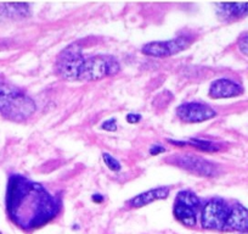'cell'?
Here are the masks:
<instances>
[{"instance_id": "ac0fdd59", "label": "cell", "mask_w": 248, "mask_h": 234, "mask_svg": "<svg viewBox=\"0 0 248 234\" xmlns=\"http://www.w3.org/2000/svg\"><path fill=\"white\" fill-rule=\"evenodd\" d=\"M238 48H240V50L246 56H248V35H243V37L240 38V40H238Z\"/></svg>"}, {"instance_id": "7a4b0ae2", "label": "cell", "mask_w": 248, "mask_h": 234, "mask_svg": "<svg viewBox=\"0 0 248 234\" xmlns=\"http://www.w3.org/2000/svg\"><path fill=\"white\" fill-rule=\"evenodd\" d=\"M35 102L0 76V114L8 120L22 122L34 114Z\"/></svg>"}, {"instance_id": "52a82bcc", "label": "cell", "mask_w": 248, "mask_h": 234, "mask_svg": "<svg viewBox=\"0 0 248 234\" xmlns=\"http://www.w3.org/2000/svg\"><path fill=\"white\" fill-rule=\"evenodd\" d=\"M166 162L180 167L200 177H213L217 174V166L213 162L195 154L170 155Z\"/></svg>"}, {"instance_id": "e0dca14e", "label": "cell", "mask_w": 248, "mask_h": 234, "mask_svg": "<svg viewBox=\"0 0 248 234\" xmlns=\"http://www.w3.org/2000/svg\"><path fill=\"white\" fill-rule=\"evenodd\" d=\"M101 128L105 131H108V132H114L117 130V120L114 117L109 118V120L105 121L101 125Z\"/></svg>"}, {"instance_id": "8992f818", "label": "cell", "mask_w": 248, "mask_h": 234, "mask_svg": "<svg viewBox=\"0 0 248 234\" xmlns=\"http://www.w3.org/2000/svg\"><path fill=\"white\" fill-rule=\"evenodd\" d=\"M231 206L220 198H213L201 210V226L206 229L223 231Z\"/></svg>"}, {"instance_id": "5bb4252c", "label": "cell", "mask_w": 248, "mask_h": 234, "mask_svg": "<svg viewBox=\"0 0 248 234\" xmlns=\"http://www.w3.org/2000/svg\"><path fill=\"white\" fill-rule=\"evenodd\" d=\"M168 142L170 144L179 145V147H184V145H190L192 148H196V149L202 150V151L206 152H216L221 150V145L219 143L211 142V140L206 139H199V138H192V139L187 140V142H178V140H171L168 139Z\"/></svg>"}, {"instance_id": "4fadbf2b", "label": "cell", "mask_w": 248, "mask_h": 234, "mask_svg": "<svg viewBox=\"0 0 248 234\" xmlns=\"http://www.w3.org/2000/svg\"><path fill=\"white\" fill-rule=\"evenodd\" d=\"M169 193H170V188L169 187L155 188V189H150L130 199L128 201V205H130L132 207L146 206V205L152 204V202L157 201V200L166 199V198H168Z\"/></svg>"}, {"instance_id": "277c9868", "label": "cell", "mask_w": 248, "mask_h": 234, "mask_svg": "<svg viewBox=\"0 0 248 234\" xmlns=\"http://www.w3.org/2000/svg\"><path fill=\"white\" fill-rule=\"evenodd\" d=\"M84 55L80 43H73L62 50L56 59V72L66 81H77L78 72L84 61Z\"/></svg>"}, {"instance_id": "7c38bea8", "label": "cell", "mask_w": 248, "mask_h": 234, "mask_svg": "<svg viewBox=\"0 0 248 234\" xmlns=\"http://www.w3.org/2000/svg\"><path fill=\"white\" fill-rule=\"evenodd\" d=\"M216 6L221 21H236L248 16V3H219Z\"/></svg>"}, {"instance_id": "5b68a950", "label": "cell", "mask_w": 248, "mask_h": 234, "mask_svg": "<svg viewBox=\"0 0 248 234\" xmlns=\"http://www.w3.org/2000/svg\"><path fill=\"white\" fill-rule=\"evenodd\" d=\"M202 210L201 200L190 190H181L174 200L173 214L180 223L194 227Z\"/></svg>"}, {"instance_id": "2e32d148", "label": "cell", "mask_w": 248, "mask_h": 234, "mask_svg": "<svg viewBox=\"0 0 248 234\" xmlns=\"http://www.w3.org/2000/svg\"><path fill=\"white\" fill-rule=\"evenodd\" d=\"M102 159H104L105 165H106V166L108 167L111 171L117 172L122 168V166H121V164H119L118 160H117L114 156H112L111 154H108V152H104V154H102Z\"/></svg>"}, {"instance_id": "ba28073f", "label": "cell", "mask_w": 248, "mask_h": 234, "mask_svg": "<svg viewBox=\"0 0 248 234\" xmlns=\"http://www.w3.org/2000/svg\"><path fill=\"white\" fill-rule=\"evenodd\" d=\"M191 43V38L181 35L169 40H156L147 43L142 47V52L147 56L154 57H169L178 52L184 51Z\"/></svg>"}, {"instance_id": "8fae6325", "label": "cell", "mask_w": 248, "mask_h": 234, "mask_svg": "<svg viewBox=\"0 0 248 234\" xmlns=\"http://www.w3.org/2000/svg\"><path fill=\"white\" fill-rule=\"evenodd\" d=\"M223 231L247 233L248 232V209H246V207L241 204L232 205Z\"/></svg>"}, {"instance_id": "9c48e42d", "label": "cell", "mask_w": 248, "mask_h": 234, "mask_svg": "<svg viewBox=\"0 0 248 234\" xmlns=\"http://www.w3.org/2000/svg\"><path fill=\"white\" fill-rule=\"evenodd\" d=\"M176 116L186 123H200L214 118L217 112L204 102H184L176 109Z\"/></svg>"}, {"instance_id": "9a60e30c", "label": "cell", "mask_w": 248, "mask_h": 234, "mask_svg": "<svg viewBox=\"0 0 248 234\" xmlns=\"http://www.w3.org/2000/svg\"><path fill=\"white\" fill-rule=\"evenodd\" d=\"M0 14L10 18H22L30 16V5L22 3L0 4Z\"/></svg>"}, {"instance_id": "3957f363", "label": "cell", "mask_w": 248, "mask_h": 234, "mask_svg": "<svg viewBox=\"0 0 248 234\" xmlns=\"http://www.w3.org/2000/svg\"><path fill=\"white\" fill-rule=\"evenodd\" d=\"M121 70L118 61L109 55H95L85 57L78 72L77 81H99L108 76L117 75Z\"/></svg>"}, {"instance_id": "44dd1931", "label": "cell", "mask_w": 248, "mask_h": 234, "mask_svg": "<svg viewBox=\"0 0 248 234\" xmlns=\"http://www.w3.org/2000/svg\"><path fill=\"white\" fill-rule=\"evenodd\" d=\"M93 200H94L95 202H102L104 201V197H102L101 194H94L93 195Z\"/></svg>"}, {"instance_id": "ffe728a7", "label": "cell", "mask_w": 248, "mask_h": 234, "mask_svg": "<svg viewBox=\"0 0 248 234\" xmlns=\"http://www.w3.org/2000/svg\"><path fill=\"white\" fill-rule=\"evenodd\" d=\"M166 151V149H164L162 145H152L151 149H150V154L154 155V156H156V155L158 154H162V152Z\"/></svg>"}, {"instance_id": "30bf717a", "label": "cell", "mask_w": 248, "mask_h": 234, "mask_svg": "<svg viewBox=\"0 0 248 234\" xmlns=\"http://www.w3.org/2000/svg\"><path fill=\"white\" fill-rule=\"evenodd\" d=\"M243 93L242 85L229 78H218L209 87V95L213 99H229Z\"/></svg>"}, {"instance_id": "6da1fadb", "label": "cell", "mask_w": 248, "mask_h": 234, "mask_svg": "<svg viewBox=\"0 0 248 234\" xmlns=\"http://www.w3.org/2000/svg\"><path fill=\"white\" fill-rule=\"evenodd\" d=\"M6 210L16 226L32 231L52 221L61 210V202L39 183L21 174H11L6 189Z\"/></svg>"}, {"instance_id": "d6986e66", "label": "cell", "mask_w": 248, "mask_h": 234, "mask_svg": "<svg viewBox=\"0 0 248 234\" xmlns=\"http://www.w3.org/2000/svg\"><path fill=\"white\" fill-rule=\"evenodd\" d=\"M140 120H141V115H139V114H128L127 121L129 123H132V125H134V123H138Z\"/></svg>"}, {"instance_id": "7402d4cb", "label": "cell", "mask_w": 248, "mask_h": 234, "mask_svg": "<svg viewBox=\"0 0 248 234\" xmlns=\"http://www.w3.org/2000/svg\"><path fill=\"white\" fill-rule=\"evenodd\" d=\"M243 234H248V232H247V233H243Z\"/></svg>"}]
</instances>
